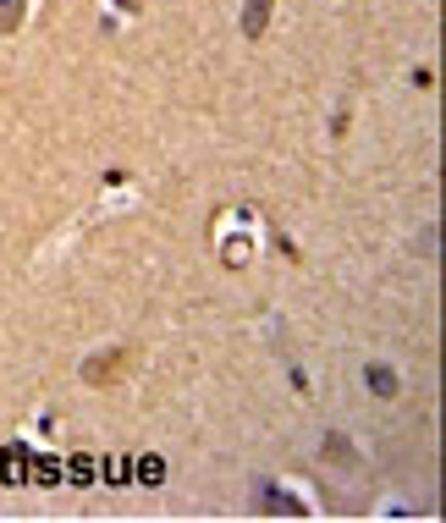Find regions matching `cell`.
Masks as SVG:
<instances>
[{"label": "cell", "instance_id": "obj_11", "mask_svg": "<svg viewBox=\"0 0 446 523\" xmlns=\"http://www.w3.org/2000/svg\"><path fill=\"white\" fill-rule=\"evenodd\" d=\"M326 457H331V463H347V457H353L347 436H326Z\"/></svg>", "mask_w": 446, "mask_h": 523}, {"label": "cell", "instance_id": "obj_1", "mask_svg": "<svg viewBox=\"0 0 446 523\" xmlns=\"http://www.w3.org/2000/svg\"><path fill=\"white\" fill-rule=\"evenodd\" d=\"M138 369V353L133 347H111L105 358H88V364H83V380L88 386H116L121 375H133Z\"/></svg>", "mask_w": 446, "mask_h": 523}, {"label": "cell", "instance_id": "obj_2", "mask_svg": "<svg viewBox=\"0 0 446 523\" xmlns=\"http://www.w3.org/2000/svg\"><path fill=\"white\" fill-rule=\"evenodd\" d=\"M253 512H281V518H303V512H309V502L286 496L281 485H260V490H253Z\"/></svg>", "mask_w": 446, "mask_h": 523}, {"label": "cell", "instance_id": "obj_4", "mask_svg": "<svg viewBox=\"0 0 446 523\" xmlns=\"http://www.w3.org/2000/svg\"><path fill=\"white\" fill-rule=\"evenodd\" d=\"M0 479H6V485H28V446H6V452H0Z\"/></svg>", "mask_w": 446, "mask_h": 523}, {"label": "cell", "instance_id": "obj_10", "mask_svg": "<svg viewBox=\"0 0 446 523\" xmlns=\"http://www.w3.org/2000/svg\"><path fill=\"white\" fill-rule=\"evenodd\" d=\"M138 479H144V485H161V479H166V463H161V457H144V463H138Z\"/></svg>", "mask_w": 446, "mask_h": 523}, {"label": "cell", "instance_id": "obj_5", "mask_svg": "<svg viewBox=\"0 0 446 523\" xmlns=\"http://www.w3.org/2000/svg\"><path fill=\"white\" fill-rule=\"evenodd\" d=\"M67 463H55V457H28V485H61Z\"/></svg>", "mask_w": 446, "mask_h": 523}, {"label": "cell", "instance_id": "obj_7", "mask_svg": "<svg viewBox=\"0 0 446 523\" xmlns=\"http://www.w3.org/2000/svg\"><path fill=\"white\" fill-rule=\"evenodd\" d=\"M67 479H72V485H94V479H100V463H94V457H72V463H67Z\"/></svg>", "mask_w": 446, "mask_h": 523}, {"label": "cell", "instance_id": "obj_9", "mask_svg": "<svg viewBox=\"0 0 446 523\" xmlns=\"http://www.w3.org/2000/svg\"><path fill=\"white\" fill-rule=\"evenodd\" d=\"M100 474H105L111 485H121V479H133V463H127V457H105V463H100Z\"/></svg>", "mask_w": 446, "mask_h": 523}, {"label": "cell", "instance_id": "obj_8", "mask_svg": "<svg viewBox=\"0 0 446 523\" xmlns=\"http://www.w3.org/2000/svg\"><path fill=\"white\" fill-rule=\"evenodd\" d=\"M22 12H28V0H0V34H17Z\"/></svg>", "mask_w": 446, "mask_h": 523}, {"label": "cell", "instance_id": "obj_6", "mask_svg": "<svg viewBox=\"0 0 446 523\" xmlns=\"http://www.w3.org/2000/svg\"><path fill=\"white\" fill-rule=\"evenodd\" d=\"M369 391L375 397H397V375L386 364H369Z\"/></svg>", "mask_w": 446, "mask_h": 523}, {"label": "cell", "instance_id": "obj_3", "mask_svg": "<svg viewBox=\"0 0 446 523\" xmlns=\"http://www.w3.org/2000/svg\"><path fill=\"white\" fill-rule=\"evenodd\" d=\"M270 12H276V0H248V6H243V34L248 39H265Z\"/></svg>", "mask_w": 446, "mask_h": 523}, {"label": "cell", "instance_id": "obj_12", "mask_svg": "<svg viewBox=\"0 0 446 523\" xmlns=\"http://www.w3.org/2000/svg\"><path fill=\"white\" fill-rule=\"evenodd\" d=\"M116 12H138V0H116Z\"/></svg>", "mask_w": 446, "mask_h": 523}]
</instances>
